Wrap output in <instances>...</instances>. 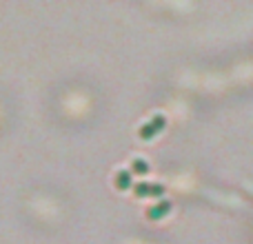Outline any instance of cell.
<instances>
[{
    "label": "cell",
    "mask_w": 253,
    "mask_h": 244,
    "mask_svg": "<svg viewBox=\"0 0 253 244\" xmlns=\"http://www.w3.org/2000/svg\"><path fill=\"white\" fill-rule=\"evenodd\" d=\"M169 209H171V202L169 200H160V202H156V204H151L147 209V218L149 220H158V218H162V215L169 213Z\"/></svg>",
    "instance_id": "3957f363"
},
{
    "label": "cell",
    "mask_w": 253,
    "mask_h": 244,
    "mask_svg": "<svg viewBox=\"0 0 253 244\" xmlns=\"http://www.w3.org/2000/svg\"><path fill=\"white\" fill-rule=\"evenodd\" d=\"M116 189H129L131 187V171H118L114 178Z\"/></svg>",
    "instance_id": "277c9868"
},
{
    "label": "cell",
    "mask_w": 253,
    "mask_h": 244,
    "mask_svg": "<svg viewBox=\"0 0 253 244\" xmlns=\"http://www.w3.org/2000/svg\"><path fill=\"white\" fill-rule=\"evenodd\" d=\"M147 171H149V164L144 160L135 158V160L131 162V173H147Z\"/></svg>",
    "instance_id": "5b68a950"
},
{
    "label": "cell",
    "mask_w": 253,
    "mask_h": 244,
    "mask_svg": "<svg viewBox=\"0 0 253 244\" xmlns=\"http://www.w3.org/2000/svg\"><path fill=\"white\" fill-rule=\"evenodd\" d=\"M165 124H167L165 116H153V118L149 120L147 124L140 126V129H138V135H140V138H151V135L156 133V131H160Z\"/></svg>",
    "instance_id": "7a4b0ae2"
},
{
    "label": "cell",
    "mask_w": 253,
    "mask_h": 244,
    "mask_svg": "<svg viewBox=\"0 0 253 244\" xmlns=\"http://www.w3.org/2000/svg\"><path fill=\"white\" fill-rule=\"evenodd\" d=\"M133 193L138 198H142V196H165V187L158 184V182H135Z\"/></svg>",
    "instance_id": "6da1fadb"
}]
</instances>
